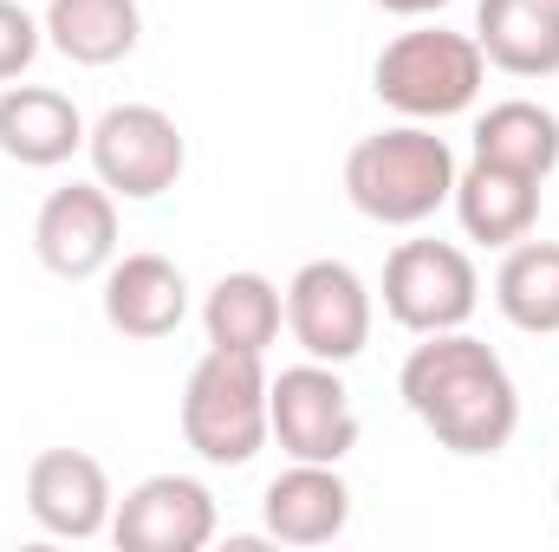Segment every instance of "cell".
I'll use <instances>...</instances> for the list:
<instances>
[{
    "mask_svg": "<svg viewBox=\"0 0 559 552\" xmlns=\"http://www.w3.org/2000/svg\"><path fill=\"white\" fill-rule=\"evenodd\" d=\"M397 397L436 435V448L462 461L501 455L521 429V391L508 364L468 332H429L397 371Z\"/></svg>",
    "mask_w": 559,
    "mask_h": 552,
    "instance_id": "6da1fadb",
    "label": "cell"
},
{
    "mask_svg": "<svg viewBox=\"0 0 559 552\" xmlns=\"http://www.w3.org/2000/svg\"><path fill=\"white\" fill-rule=\"evenodd\" d=\"M345 195L378 228H423L455 195V149L411 118L391 131H371L345 156Z\"/></svg>",
    "mask_w": 559,
    "mask_h": 552,
    "instance_id": "7a4b0ae2",
    "label": "cell"
},
{
    "mask_svg": "<svg viewBox=\"0 0 559 552\" xmlns=\"http://www.w3.org/2000/svg\"><path fill=\"white\" fill-rule=\"evenodd\" d=\"M182 442L209 468H248L267 442V364L254 351H222L209 345L182 384Z\"/></svg>",
    "mask_w": 559,
    "mask_h": 552,
    "instance_id": "3957f363",
    "label": "cell"
},
{
    "mask_svg": "<svg viewBox=\"0 0 559 552\" xmlns=\"http://www.w3.org/2000/svg\"><path fill=\"white\" fill-rule=\"evenodd\" d=\"M481 79H488V59H481L475 33H449V26L397 33L371 65V92L411 124L462 118L481 98Z\"/></svg>",
    "mask_w": 559,
    "mask_h": 552,
    "instance_id": "277c9868",
    "label": "cell"
},
{
    "mask_svg": "<svg viewBox=\"0 0 559 552\" xmlns=\"http://www.w3.org/2000/svg\"><path fill=\"white\" fill-rule=\"evenodd\" d=\"M85 156H92V176L118 202H156L189 169V143L163 105H111L85 131Z\"/></svg>",
    "mask_w": 559,
    "mask_h": 552,
    "instance_id": "5b68a950",
    "label": "cell"
},
{
    "mask_svg": "<svg viewBox=\"0 0 559 552\" xmlns=\"http://www.w3.org/2000/svg\"><path fill=\"white\" fill-rule=\"evenodd\" d=\"M481 305V274L455 241H397L384 261V312L404 332H462Z\"/></svg>",
    "mask_w": 559,
    "mask_h": 552,
    "instance_id": "8992f818",
    "label": "cell"
},
{
    "mask_svg": "<svg viewBox=\"0 0 559 552\" xmlns=\"http://www.w3.org/2000/svg\"><path fill=\"white\" fill-rule=\"evenodd\" d=\"M267 422L286 461H345L358 448V410L338 377V364H286L267 377Z\"/></svg>",
    "mask_w": 559,
    "mask_h": 552,
    "instance_id": "52a82bcc",
    "label": "cell"
},
{
    "mask_svg": "<svg viewBox=\"0 0 559 552\" xmlns=\"http://www.w3.org/2000/svg\"><path fill=\"white\" fill-rule=\"evenodd\" d=\"M371 286L358 279V267L345 261H306L286 279V332L306 358L319 364H352L371 345Z\"/></svg>",
    "mask_w": 559,
    "mask_h": 552,
    "instance_id": "ba28073f",
    "label": "cell"
},
{
    "mask_svg": "<svg viewBox=\"0 0 559 552\" xmlns=\"http://www.w3.org/2000/svg\"><path fill=\"white\" fill-rule=\"evenodd\" d=\"M33 254L52 279H98L118 261V195L92 182H66L33 215Z\"/></svg>",
    "mask_w": 559,
    "mask_h": 552,
    "instance_id": "9c48e42d",
    "label": "cell"
},
{
    "mask_svg": "<svg viewBox=\"0 0 559 552\" xmlns=\"http://www.w3.org/2000/svg\"><path fill=\"white\" fill-rule=\"evenodd\" d=\"M215 527V494L195 475H150L111 507V540L124 552H202Z\"/></svg>",
    "mask_w": 559,
    "mask_h": 552,
    "instance_id": "30bf717a",
    "label": "cell"
},
{
    "mask_svg": "<svg viewBox=\"0 0 559 552\" xmlns=\"http://www.w3.org/2000/svg\"><path fill=\"white\" fill-rule=\"evenodd\" d=\"M111 475L98 455L85 448H39L26 468V514L39 520V533L52 540H98L111 533Z\"/></svg>",
    "mask_w": 559,
    "mask_h": 552,
    "instance_id": "8fae6325",
    "label": "cell"
},
{
    "mask_svg": "<svg viewBox=\"0 0 559 552\" xmlns=\"http://www.w3.org/2000/svg\"><path fill=\"white\" fill-rule=\"evenodd\" d=\"M182 319H189V279L169 254H118L105 267V325L118 338L156 345L182 332Z\"/></svg>",
    "mask_w": 559,
    "mask_h": 552,
    "instance_id": "7c38bea8",
    "label": "cell"
},
{
    "mask_svg": "<svg viewBox=\"0 0 559 552\" xmlns=\"http://www.w3.org/2000/svg\"><path fill=\"white\" fill-rule=\"evenodd\" d=\"M261 520L280 547H332L352 527V488L338 461H293L286 475H274L261 494Z\"/></svg>",
    "mask_w": 559,
    "mask_h": 552,
    "instance_id": "4fadbf2b",
    "label": "cell"
},
{
    "mask_svg": "<svg viewBox=\"0 0 559 552\" xmlns=\"http://www.w3.org/2000/svg\"><path fill=\"white\" fill-rule=\"evenodd\" d=\"M85 118L52 85H7L0 92V156L20 169H59L85 149Z\"/></svg>",
    "mask_w": 559,
    "mask_h": 552,
    "instance_id": "5bb4252c",
    "label": "cell"
},
{
    "mask_svg": "<svg viewBox=\"0 0 559 552\" xmlns=\"http://www.w3.org/2000/svg\"><path fill=\"white\" fill-rule=\"evenodd\" d=\"M455 221H462V235L468 241H481V248H514V241H527L534 235V221H540V182L534 176H521V169H501V163H468V169H455Z\"/></svg>",
    "mask_w": 559,
    "mask_h": 552,
    "instance_id": "9a60e30c",
    "label": "cell"
},
{
    "mask_svg": "<svg viewBox=\"0 0 559 552\" xmlns=\"http://www.w3.org/2000/svg\"><path fill=\"white\" fill-rule=\"evenodd\" d=\"M475 46L508 79H554L559 72V0H481Z\"/></svg>",
    "mask_w": 559,
    "mask_h": 552,
    "instance_id": "2e32d148",
    "label": "cell"
},
{
    "mask_svg": "<svg viewBox=\"0 0 559 552\" xmlns=\"http://www.w3.org/2000/svg\"><path fill=\"white\" fill-rule=\"evenodd\" d=\"M46 46L72 65H118L131 59L143 39V7L138 0H46Z\"/></svg>",
    "mask_w": 559,
    "mask_h": 552,
    "instance_id": "e0dca14e",
    "label": "cell"
},
{
    "mask_svg": "<svg viewBox=\"0 0 559 552\" xmlns=\"http://www.w3.org/2000/svg\"><path fill=\"white\" fill-rule=\"evenodd\" d=\"M286 325V292L267 274H222L202 299V332L222 351H254L267 358V345Z\"/></svg>",
    "mask_w": 559,
    "mask_h": 552,
    "instance_id": "ac0fdd59",
    "label": "cell"
},
{
    "mask_svg": "<svg viewBox=\"0 0 559 552\" xmlns=\"http://www.w3.org/2000/svg\"><path fill=\"white\" fill-rule=\"evenodd\" d=\"M475 156L547 182L559 169V118L534 98H501L475 118Z\"/></svg>",
    "mask_w": 559,
    "mask_h": 552,
    "instance_id": "d6986e66",
    "label": "cell"
},
{
    "mask_svg": "<svg viewBox=\"0 0 559 552\" xmlns=\"http://www.w3.org/2000/svg\"><path fill=\"white\" fill-rule=\"evenodd\" d=\"M495 305L514 332L554 338L559 332V241H514L495 267Z\"/></svg>",
    "mask_w": 559,
    "mask_h": 552,
    "instance_id": "ffe728a7",
    "label": "cell"
},
{
    "mask_svg": "<svg viewBox=\"0 0 559 552\" xmlns=\"http://www.w3.org/2000/svg\"><path fill=\"white\" fill-rule=\"evenodd\" d=\"M46 46V26L20 7V0H0V85H13Z\"/></svg>",
    "mask_w": 559,
    "mask_h": 552,
    "instance_id": "44dd1931",
    "label": "cell"
},
{
    "mask_svg": "<svg viewBox=\"0 0 559 552\" xmlns=\"http://www.w3.org/2000/svg\"><path fill=\"white\" fill-rule=\"evenodd\" d=\"M371 7H384V13H397V20H423V13H442L449 0H371Z\"/></svg>",
    "mask_w": 559,
    "mask_h": 552,
    "instance_id": "7402d4cb",
    "label": "cell"
},
{
    "mask_svg": "<svg viewBox=\"0 0 559 552\" xmlns=\"http://www.w3.org/2000/svg\"><path fill=\"white\" fill-rule=\"evenodd\" d=\"M554 501H559V481H554Z\"/></svg>",
    "mask_w": 559,
    "mask_h": 552,
    "instance_id": "603a6c76",
    "label": "cell"
}]
</instances>
